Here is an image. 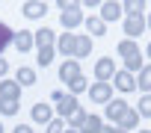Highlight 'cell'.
<instances>
[{
	"label": "cell",
	"mask_w": 151,
	"mask_h": 133,
	"mask_svg": "<svg viewBox=\"0 0 151 133\" xmlns=\"http://www.w3.org/2000/svg\"><path fill=\"white\" fill-rule=\"evenodd\" d=\"M119 56L124 59V71H142V50L136 47V41H130V39H122L119 41Z\"/></svg>",
	"instance_id": "obj_1"
},
{
	"label": "cell",
	"mask_w": 151,
	"mask_h": 133,
	"mask_svg": "<svg viewBox=\"0 0 151 133\" xmlns=\"http://www.w3.org/2000/svg\"><path fill=\"white\" fill-rule=\"evenodd\" d=\"M89 98H92V104H110V101H113V83L95 80V83L89 86Z\"/></svg>",
	"instance_id": "obj_2"
},
{
	"label": "cell",
	"mask_w": 151,
	"mask_h": 133,
	"mask_svg": "<svg viewBox=\"0 0 151 133\" xmlns=\"http://www.w3.org/2000/svg\"><path fill=\"white\" fill-rule=\"evenodd\" d=\"M113 74H116V62H113L110 56H101V59L95 62V80L110 83V80H113Z\"/></svg>",
	"instance_id": "obj_3"
},
{
	"label": "cell",
	"mask_w": 151,
	"mask_h": 133,
	"mask_svg": "<svg viewBox=\"0 0 151 133\" xmlns=\"http://www.w3.org/2000/svg\"><path fill=\"white\" fill-rule=\"evenodd\" d=\"M83 71H80V62L77 59H65L62 65H59V80L62 83H71V80H77Z\"/></svg>",
	"instance_id": "obj_4"
},
{
	"label": "cell",
	"mask_w": 151,
	"mask_h": 133,
	"mask_svg": "<svg viewBox=\"0 0 151 133\" xmlns=\"http://www.w3.org/2000/svg\"><path fill=\"white\" fill-rule=\"evenodd\" d=\"M59 21H62V27L65 30H74V27H80L86 18H83V9H80V3L74 6V9H68V12H62L59 15Z\"/></svg>",
	"instance_id": "obj_5"
},
{
	"label": "cell",
	"mask_w": 151,
	"mask_h": 133,
	"mask_svg": "<svg viewBox=\"0 0 151 133\" xmlns=\"http://www.w3.org/2000/svg\"><path fill=\"white\" fill-rule=\"evenodd\" d=\"M21 12H24V18L39 21V18H45V15H47V3H42V0H27V3L21 6Z\"/></svg>",
	"instance_id": "obj_6"
},
{
	"label": "cell",
	"mask_w": 151,
	"mask_h": 133,
	"mask_svg": "<svg viewBox=\"0 0 151 133\" xmlns=\"http://www.w3.org/2000/svg\"><path fill=\"white\" fill-rule=\"evenodd\" d=\"M113 86H116L119 92H133V89H136V77H133L130 71H116V74H113Z\"/></svg>",
	"instance_id": "obj_7"
},
{
	"label": "cell",
	"mask_w": 151,
	"mask_h": 133,
	"mask_svg": "<svg viewBox=\"0 0 151 133\" xmlns=\"http://www.w3.org/2000/svg\"><path fill=\"white\" fill-rule=\"evenodd\" d=\"M77 109H80V104H77V98H74V95H65V98L56 104V112H59V118H65V121L77 112Z\"/></svg>",
	"instance_id": "obj_8"
},
{
	"label": "cell",
	"mask_w": 151,
	"mask_h": 133,
	"mask_svg": "<svg viewBox=\"0 0 151 133\" xmlns=\"http://www.w3.org/2000/svg\"><path fill=\"white\" fill-rule=\"evenodd\" d=\"M12 44H15V50L27 53V50H33L36 39H33V33H30V30H15V39H12Z\"/></svg>",
	"instance_id": "obj_9"
},
{
	"label": "cell",
	"mask_w": 151,
	"mask_h": 133,
	"mask_svg": "<svg viewBox=\"0 0 151 133\" xmlns=\"http://www.w3.org/2000/svg\"><path fill=\"white\" fill-rule=\"evenodd\" d=\"M104 24L107 21H119L122 18V3H116V0H107V3H101V15H98Z\"/></svg>",
	"instance_id": "obj_10"
},
{
	"label": "cell",
	"mask_w": 151,
	"mask_h": 133,
	"mask_svg": "<svg viewBox=\"0 0 151 133\" xmlns=\"http://www.w3.org/2000/svg\"><path fill=\"white\" fill-rule=\"evenodd\" d=\"M30 115H33L36 124H50V121H53V107H50V104H36Z\"/></svg>",
	"instance_id": "obj_11"
},
{
	"label": "cell",
	"mask_w": 151,
	"mask_h": 133,
	"mask_svg": "<svg viewBox=\"0 0 151 133\" xmlns=\"http://www.w3.org/2000/svg\"><path fill=\"white\" fill-rule=\"evenodd\" d=\"M21 98V86L15 80H0V101H18Z\"/></svg>",
	"instance_id": "obj_12"
},
{
	"label": "cell",
	"mask_w": 151,
	"mask_h": 133,
	"mask_svg": "<svg viewBox=\"0 0 151 133\" xmlns=\"http://www.w3.org/2000/svg\"><path fill=\"white\" fill-rule=\"evenodd\" d=\"M33 39H36V47L42 50V47H53V41H56V33H53L50 27H42V30H36V33H33Z\"/></svg>",
	"instance_id": "obj_13"
},
{
	"label": "cell",
	"mask_w": 151,
	"mask_h": 133,
	"mask_svg": "<svg viewBox=\"0 0 151 133\" xmlns=\"http://www.w3.org/2000/svg\"><path fill=\"white\" fill-rule=\"evenodd\" d=\"M127 109H130V107H127V104H124V101H122V98H119V101H116V98H113V101H110V104H107V118H110V121H116V124H119V121H122V115H124V112H127Z\"/></svg>",
	"instance_id": "obj_14"
},
{
	"label": "cell",
	"mask_w": 151,
	"mask_h": 133,
	"mask_svg": "<svg viewBox=\"0 0 151 133\" xmlns=\"http://www.w3.org/2000/svg\"><path fill=\"white\" fill-rule=\"evenodd\" d=\"M74 41H77L74 33H62V36L56 39V50H59L62 56H74Z\"/></svg>",
	"instance_id": "obj_15"
},
{
	"label": "cell",
	"mask_w": 151,
	"mask_h": 133,
	"mask_svg": "<svg viewBox=\"0 0 151 133\" xmlns=\"http://www.w3.org/2000/svg\"><path fill=\"white\" fill-rule=\"evenodd\" d=\"M142 30H145V18H124V33H127L130 41L136 36H142Z\"/></svg>",
	"instance_id": "obj_16"
},
{
	"label": "cell",
	"mask_w": 151,
	"mask_h": 133,
	"mask_svg": "<svg viewBox=\"0 0 151 133\" xmlns=\"http://www.w3.org/2000/svg\"><path fill=\"white\" fill-rule=\"evenodd\" d=\"M92 53V36H77V41H74V56L83 59Z\"/></svg>",
	"instance_id": "obj_17"
},
{
	"label": "cell",
	"mask_w": 151,
	"mask_h": 133,
	"mask_svg": "<svg viewBox=\"0 0 151 133\" xmlns=\"http://www.w3.org/2000/svg\"><path fill=\"white\" fill-rule=\"evenodd\" d=\"M142 9H145L142 0H124L122 3V12H127V18H142Z\"/></svg>",
	"instance_id": "obj_18"
},
{
	"label": "cell",
	"mask_w": 151,
	"mask_h": 133,
	"mask_svg": "<svg viewBox=\"0 0 151 133\" xmlns=\"http://www.w3.org/2000/svg\"><path fill=\"white\" fill-rule=\"evenodd\" d=\"M136 89H142L145 95H151V65H142V71L136 77Z\"/></svg>",
	"instance_id": "obj_19"
},
{
	"label": "cell",
	"mask_w": 151,
	"mask_h": 133,
	"mask_svg": "<svg viewBox=\"0 0 151 133\" xmlns=\"http://www.w3.org/2000/svg\"><path fill=\"white\" fill-rule=\"evenodd\" d=\"M15 83H18V86H33V83H36V71L27 68V65L18 68V71H15Z\"/></svg>",
	"instance_id": "obj_20"
},
{
	"label": "cell",
	"mask_w": 151,
	"mask_h": 133,
	"mask_svg": "<svg viewBox=\"0 0 151 133\" xmlns=\"http://www.w3.org/2000/svg\"><path fill=\"white\" fill-rule=\"evenodd\" d=\"M12 39H15V30H12L9 24H3V21H0V53H3V50L12 44Z\"/></svg>",
	"instance_id": "obj_21"
},
{
	"label": "cell",
	"mask_w": 151,
	"mask_h": 133,
	"mask_svg": "<svg viewBox=\"0 0 151 133\" xmlns=\"http://www.w3.org/2000/svg\"><path fill=\"white\" fill-rule=\"evenodd\" d=\"M136 124H139V112H136V109H127V112L122 115V121H119V127L127 130V133H130V127H136Z\"/></svg>",
	"instance_id": "obj_22"
},
{
	"label": "cell",
	"mask_w": 151,
	"mask_h": 133,
	"mask_svg": "<svg viewBox=\"0 0 151 133\" xmlns=\"http://www.w3.org/2000/svg\"><path fill=\"white\" fill-rule=\"evenodd\" d=\"M83 24H86V30H89L92 36H104V33H107V24H104L101 18H86Z\"/></svg>",
	"instance_id": "obj_23"
},
{
	"label": "cell",
	"mask_w": 151,
	"mask_h": 133,
	"mask_svg": "<svg viewBox=\"0 0 151 133\" xmlns=\"http://www.w3.org/2000/svg\"><path fill=\"white\" fill-rule=\"evenodd\" d=\"M86 118H89V112H83V109H77V112H74V115L68 118V127L80 133V130H83V124H86Z\"/></svg>",
	"instance_id": "obj_24"
},
{
	"label": "cell",
	"mask_w": 151,
	"mask_h": 133,
	"mask_svg": "<svg viewBox=\"0 0 151 133\" xmlns=\"http://www.w3.org/2000/svg\"><path fill=\"white\" fill-rule=\"evenodd\" d=\"M86 89H89V83H86V77H83V74H80L77 80H71V83H68V95H74V98H77L80 92H86Z\"/></svg>",
	"instance_id": "obj_25"
},
{
	"label": "cell",
	"mask_w": 151,
	"mask_h": 133,
	"mask_svg": "<svg viewBox=\"0 0 151 133\" xmlns=\"http://www.w3.org/2000/svg\"><path fill=\"white\" fill-rule=\"evenodd\" d=\"M53 56H56V50H53V47H42V50H39V56H36V62L42 65V68H47V65L53 62Z\"/></svg>",
	"instance_id": "obj_26"
},
{
	"label": "cell",
	"mask_w": 151,
	"mask_h": 133,
	"mask_svg": "<svg viewBox=\"0 0 151 133\" xmlns=\"http://www.w3.org/2000/svg\"><path fill=\"white\" fill-rule=\"evenodd\" d=\"M101 127H104V121H101V115H89V118H86V124H83V130H80V133H98V130H101Z\"/></svg>",
	"instance_id": "obj_27"
},
{
	"label": "cell",
	"mask_w": 151,
	"mask_h": 133,
	"mask_svg": "<svg viewBox=\"0 0 151 133\" xmlns=\"http://www.w3.org/2000/svg\"><path fill=\"white\" fill-rule=\"evenodd\" d=\"M136 112H139V118H151V95H142V101H139Z\"/></svg>",
	"instance_id": "obj_28"
},
{
	"label": "cell",
	"mask_w": 151,
	"mask_h": 133,
	"mask_svg": "<svg viewBox=\"0 0 151 133\" xmlns=\"http://www.w3.org/2000/svg\"><path fill=\"white\" fill-rule=\"evenodd\" d=\"M18 101H0V115H18Z\"/></svg>",
	"instance_id": "obj_29"
},
{
	"label": "cell",
	"mask_w": 151,
	"mask_h": 133,
	"mask_svg": "<svg viewBox=\"0 0 151 133\" xmlns=\"http://www.w3.org/2000/svg\"><path fill=\"white\" fill-rule=\"evenodd\" d=\"M65 127H68V124H65V118H53V121L45 127V133H65Z\"/></svg>",
	"instance_id": "obj_30"
},
{
	"label": "cell",
	"mask_w": 151,
	"mask_h": 133,
	"mask_svg": "<svg viewBox=\"0 0 151 133\" xmlns=\"http://www.w3.org/2000/svg\"><path fill=\"white\" fill-rule=\"evenodd\" d=\"M65 95H68V92H59V89H53V92H50V101H53V104H59Z\"/></svg>",
	"instance_id": "obj_31"
},
{
	"label": "cell",
	"mask_w": 151,
	"mask_h": 133,
	"mask_svg": "<svg viewBox=\"0 0 151 133\" xmlns=\"http://www.w3.org/2000/svg\"><path fill=\"white\" fill-rule=\"evenodd\" d=\"M6 74H9V62L0 56V77H6Z\"/></svg>",
	"instance_id": "obj_32"
},
{
	"label": "cell",
	"mask_w": 151,
	"mask_h": 133,
	"mask_svg": "<svg viewBox=\"0 0 151 133\" xmlns=\"http://www.w3.org/2000/svg\"><path fill=\"white\" fill-rule=\"evenodd\" d=\"M12 133H36V130H33V127H30V124H18V127H15V130H12Z\"/></svg>",
	"instance_id": "obj_33"
},
{
	"label": "cell",
	"mask_w": 151,
	"mask_h": 133,
	"mask_svg": "<svg viewBox=\"0 0 151 133\" xmlns=\"http://www.w3.org/2000/svg\"><path fill=\"white\" fill-rule=\"evenodd\" d=\"M62 12H68V9H74V6H77V3H68V0H59V3H56Z\"/></svg>",
	"instance_id": "obj_34"
},
{
	"label": "cell",
	"mask_w": 151,
	"mask_h": 133,
	"mask_svg": "<svg viewBox=\"0 0 151 133\" xmlns=\"http://www.w3.org/2000/svg\"><path fill=\"white\" fill-rule=\"evenodd\" d=\"M98 133H127V130H122V127H101Z\"/></svg>",
	"instance_id": "obj_35"
},
{
	"label": "cell",
	"mask_w": 151,
	"mask_h": 133,
	"mask_svg": "<svg viewBox=\"0 0 151 133\" xmlns=\"http://www.w3.org/2000/svg\"><path fill=\"white\" fill-rule=\"evenodd\" d=\"M145 27H148V30H151V12H148V18H145Z\"/></svg>",
	"instance_id": "obj_36"
},
{
	"label": "cell",
	"mask_w": 151,
	"mask_h": 133,
	"mask_svg": "<svg viewBox=\"0 0 151 133\" xmlns=\"http://www.w3.org/2000/svg\"><path fill=\"white\" fill-rule=\"evenodd\" d=\"M145 53H148V56H151V41H148V47H145Z\"/></svg>",
	"instance_id": "obj_37"
},
{
	"label": "cell",
	"mask_w": 151,
	"mask_h": 133,
	"mask_svg": "<svg viewBox=\"0 0 151 133\" xmlns=\"http://www.w3.org/2000/svg\"><path fill=\"white\" fill-rule=\"evenodd\" d=\"M65 133H77V130H71V127H65Z\"/></svg>",
	"instance_id": "obj_38"
},
{
	"label": "cell",
	"mask_w": 151,
	"mask_h": 133,
	"mask_svg": "<svg viewBox=\"0 0 151 133\" xmlns=\"http://www.w3.org/2000/svg\"><path fill=\"white\" fill-rule=\"evenodd\" d=\"M139 133H151V130H139Z\"/></svg>",
	"instance_id": "obj_39"
},
{
	"label": "cell",
	"mask_w": 151,
	"mask_h": 133,
	"mask_svg": "<svg viewBox=\"0 0 151 133\" xmlns=\"http://www.w3.org/2000/svg\"><path fill=\"white\" fill-rule=\"evenodd\" d=\"M0 133H3V124H0Z\"/></svg>",
	"instance_id": "obj_40"
}]
</instances>
